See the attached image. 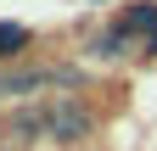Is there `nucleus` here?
Returning a JSON list of instances; mask_svg holds the SVG:
<instances>
[{
    "label": "nucleus",
    "instance_id": "f03ea898",
    "mask_svg": "<svg viewBox=\"0 0 157 151\" xmlns=\"http://www.w3.org/2000/svg\"><path fill=\"white\" fill-rule=\"evenodd\" d=\"M28 39H34V34H28L23 23H0V62L23 56V50H28Z\"/></svg>",
    "mask_w": 157,
    "mask_h": 151
},
{
    "label": "nucleus",
    "instance_id": "7ed1b4c3",
    "mask_svg": "<svg viewBox=\"0 0 157 151\" xmlns=\"http://www.w3.org/2000/svg\"><path fill=\"white\" fill-rule=\"evenodd\" d=\"M146 56H157V34H151V39H146Z\"/></svg>",
    "mask_w": 157,
    "mask_h": 151
},
{
    "label": "nucleus",
    "instance_id": "f257e3e1",
    "mask_svg": "<svg viewBox=\"0 0 157 151\" xmlns=\"http://www.w3.org/2000/svg\"><path fill=\"white\" fill-rule=\"evenodd\" d=\"M118 28H124L129 39H135V34H157V0H135V6L118 17Z\"/></svg>",
    "mask_w": 157,
    "mask_h": 151
}]
</instances>
